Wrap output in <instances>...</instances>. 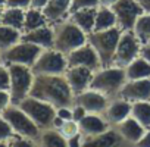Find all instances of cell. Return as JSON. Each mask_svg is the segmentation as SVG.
<instances>
[{
    "mask_svg": "<svg viewBox=\"0 0 150 147\" xmlns=\"http://www.w3.org/2000/svg\"><path fill=\"white\" fill-rule=\"evenodd\" d=\"M30 96L50 103L54 107L74 103V93L65 75H35Z\"/></svg>",
    "mask_w": 150,
    "mask_h": 147,
    "instance_id": "6da1fadb",
    "label": "cell"
},
{
    "mask_svg": "<svg viewBox=\"0 0 150 147\" xmlns=\"http://www.w3.org/2000/svg\"><path fill=\"white\" fill-rule=\"evenodd\" d=\"M125 81H127V75L124 68L116 65L102 66L94 72L90 88L103 93L109 99H113L119 96V91L125 84Z\"/></svg>",
    "mask_w": 150,
    "mask_h": 147,
    "instance_id": "7a4b0ae2",
    "label": "cell"
},
{
    "mask_svg": "<svg viewBox=\"0 0 150 147\" xmlns=\"http://www.w3.org/2000/svg\"><path fill=\"white\" fill-rule=\"evenodd\" d=\"M54 28V49L68 54L72 50L81 47L88 41V34H86L77 24L69 18L53 25Z\"/></svg>",
    "mask_w": 150,
    "mask_h": 147,
    "instance_id": "3957f363",
    "label": "cell"
},
{
    "mask_svg": "<svg viewBox=\"0 0 150 147\" xmlns=\"http://www.w3.org/2000/svg\"><path fill=\"white\" fill-rule=\"evenodd\" d=\"M121 34H122V30L119 27L105 30V31H93L88 34V43L97 52L102 66L113 65L115 52H116Z\"/></svg>",
    "mask_w": 150,
    "mask_h": 147,
    "instance_id": "277c9868",
    "label": "cell"
},
{
    "mask_svg": "<svg viewBox=\"0 0 150 147\" xmlns=\"http://www.w3.org/2000/svg\"><path fill=\"white\" fill-rule=\"evenodd\" d=\"M34 75H65L68 69V59L66 54L52 49H44L34 65L31 66Z\"/></svg>",
    "mask_w": 150,
    "mask_h": 147,
    "instance_id": "5b68a950",
    "label": "cell"
},
{
    "mask_svg": "<svg viewBox=\"0 0 150 147\" xmlns=\"http://www.w3.org/2000/svg\"><path fill=\"white\" fill-rule=\"evenodd\" d=\"M11 72V100L13 105H18L21 100L30 96L31 87L34 83V72L30 66L24 65H8Z\"/></svg>",
    "mask_w": 150,
    "mask_h": 147,
    "instance_id": "8992f818",
    "label": "cell"
},
{
    "mask_svg": "<svg viewBox=\"0 0 150 147\" xmlns=\"http://www.w3.org/2000/svg\"><path fill=\"white\" fill-rule=\"evenodd\" d=\"M43 50L44 49L33 43L19 40L9 49L0 52V59H2V63L5 65H24V66L31 68Z\"/></svg>",
    "mask_w": 150,
    "mask_h": 147,
    "instance_id": "52a82bcc",
    "label": "cell"
},
{
    "mask_svg": "<svg viewBox=\"0 0 150 147\" xmlns=\"http://www.w3.org/2000/svg\"><path fill=\"white\" fill-rule=\"evenodd\" d=\"M18 106L35 122V125L40 129L52 128L53 119L56 116V107L52 106L50 103L40 100L37 97L28 96L24 100H21L18 103Z\"/></svg>",
    "mask_w": 150,
    "mask_h": 147,
    "instance_id": "ba28073f",
    "label": "cell"
},
{
    "mask_svg": "<svg viewBox=\"0 0 150 147\" xmlns=\"http://www.w3.org/2000/svg\"><path fill=\"white\" fill-rule=\"evenodd\" d=\"M2 116L9 122V125L12 127L15 135H21V137H27L31 140H37L38 134H40V128L35 125V122L18 106V105H9Z\"/></svg>",
    "mask_w": 150,
    "mask_h": 147,
    "instance_id": "9c48e42d",
    "label": "cell"
},
{
    "mask_svg": "<svg viewBox=\"0 0 150 147\" xmlns=\"http://www.w3.org/2000/svg\"><path fill=\"white\" fill-rule=\"evenodd\" d=\"M140 50H141V41L137 38L134 31L132 30L122 31L119 41H118L116 52H115L113 65L125 68L128 63H131L135 57L140 56Z\"/></svg>",
    "mask_w": 150,
    "mask_h": 147,
    "instance_id": "30bf717a",
    "label": "cell"
},
{
    "mask_svg": "<svg viewBox=\"0 0 150 147\" xmlns=\"http://www.w3.org/2000/svg\"><path fill=\"white\" fill-rule=\"evenodd\" d=\"M118 27L122 31H131L135 25V21L141 13H144V9L135 2V0H118L112 6Z\"/></svg>",
    "mask_w": 150,
    "mask_h": 147,
    "instance_id": "8fae6325",
    "label": "cell"
},
{
    "mask_svg": "<svg viewBox=\"0 0 150 147\" xmlns=\"http://www.w3.org/2000/svg\"><path fill=\"white\" fill-rule=\"evenodd\" d=\"M66 59H68V66H86L93 71H97L102 68L100 57H99L97 52L94 50V47L88 41L86 44H83L81 47L68 53Z\"/></svg>",
    "mask_w": 150,
    "mask_h": 147,
    "instance_id": "7c38bea8",
    "label": "cell"
},
{
    "mask_svg": "<svg viewBox=\"0 0 150 147\" xmlns=\"http://www.w3.org/2000/svg\"><path fill=\"white\" fill-rule=\"evenodd\" d=\"M94 72L96 71L86 68V66H68V69L65 72V78H66L74 96H77L90 88Z\"/></svg>",
    "mask_w": 150,
    "mask_h": 147,
    "instance_id": "4fadbf2b",
    "label": "cell"
},
{
    "mask_svg": "<svg viewBox=\"0 0 150 147\" xmlns=\"http://www.w3.org/2000/svg\"><path fill=\"white\" fill-rule=\"evenodd\" d=\"M110 99L108 96H105L103 93L88 88L80 94H77L74 97V103L80 105L81 107H84V110L87 113H100L103 115L108 105H109Z\"/></svg>",
    "mask_w": 150,
    "mask_h": 147,
    "instance_id": "5bb4252c",
    "label": "cell"
},
{
    "mask_svg": "<svg viewBox=\"0 0 150 147\" xmlns=\"http://www.w3.org/2000/svg\"><path fill=\"white\" fill-rule=\"evenodd\" d=\"M119 97H122L131 103L150 100V78L127 80L119 91Z\"/></svg>",
    "mask_w": 150,
    "mask_h": 147,
    "instance_id": "9a60e30c",
    "label": "cell"
},
{
    "mask_svg": "<svg viewBox=\"0 0 150 147\" xmlns=\"http://www.w3.org/2000/svg\"><path fill=\"white\" fill-rule=\"evenodd\" d=\"M131 109H132V103L118 96L110 99L103 116L108 119V122L112 127H116L118 124H121L122 121L131 116Z\"/></svg>",
    "mask_w": 150,
    "mask_h": 147,
    "instance_id": "2e32d148",
    "label": "cell"
},
{
    "mask_svg": "<svg viewBox=\"0 0 150 147\" xmlns=\"http://www.w3.org/2000/svg\"><path fill=\"white\" fill-rule=\"evenodd\" d=\"M113 128L118 131V134H119V137L122 138V141H124L125 144H129L131 147L135 146V144L143 138V135H144V132H146V128H144L137 119H134L132 116L127 118L125 121H122L121 124H118V125L113 127Z\"/></svg>",
    "mask_w": 150,
    "mask_h": 147,
    "instance_id": "e0dca14e",
    "label": "cell"
},
{
    "mask_svg": "<svg viewBox=\"0 0 150 147\" xmlns=\"http://www.w3.org/2000/svg\"><path fill=\"white\" fill-rule=\"evenodd\" d=\"M78 124H80V132L84 137L99 135L112 128L108 119L100 113H87Z\"/></svg>",
    "mask_w": 150,
    "mask_h": 147,
    "instance_id": "ac0fdd59",
    "label": "cell"
},
{
    "mask_svg": "<svg viewBox=\"0 0 150 147\" xmlns=\"http://www.w3.org/2000/svg\"><path fill=\"white\" fill-rule=\"evenodd\" d=\"M46 21L49 25H56L69 18L71 13V0H49L43 9Z\"/></svg>",
    "mask_w": 150,
    "mask_h": 147,
    "instance_id": "d6986e66",
    "label": "cell"
},
{
    "mask_svg": "<svg viewBox=\"0 0 150 147\" xmlns=\"http://www.w3.org/2000/svg\"><path fill=\"white\" fill-rule=\"evenodd\" d=\"M21 40L33 43L41 49H52L54 47V28L52 25H44L37 30L22 33Z\"/></svg>",
    "mask_w": 150,
    "mask_h": 147,
    "instance_id": "ffe728a7",
    "label": "cell"
},
{
    "mask_svg": "<svg viewBox=\"0 0 150 147\" xmlns=\"http://www.w3.org/2000/svg\"><path fill=\"white\" fill-rule=\"evenodd\" d=\"M125 143L119 137L118 131L112 127L103 134L93 135V137H84L83 147H122Z\"/></svg>",
    "mask_w": 150,
    "mask_h": 147,
    "instance_id": "44dd1931",
    "label": "cell"
},
{
    "mask_svg": "<svg viewBox=\"0 0 150 147\" xmlns=\"http://www.w3.org/2000/svg\"><path fill=\"white\" fill-rule=\"evenodd\" d=\"M96 9L97 8H87V9H78L69 13V19L77 24L86 34H90L94 31V21H96Z\"/></svg>",
    "mask_w": 150,
    "mask_h": 147,
    "instance_id": "7402d4cb",
    "label": "cell"
},
{
    "mask_svg": "<svg viewBox=\"0 0 150 147\" xmlns=\"http://www.w3.org/2000/svg\"><path fill=\"white\" fill-rule=\"evenodd\" d=\"M35 143H37V147H68L66 138L56 128L41 129Z\"/></svg>",
    "mask_w": 150,
    "mask_h": 147,
    "instance_id": "603a6c76",
    "label": "cell"
},
{
    "mask_svg": "<svg viewBox=\"0 0 150 147\" xmlns=\"http://www.w3.org/2000/svg\"><path fill=\"white\" fill-rule=\"evenodd\" d=\"M124 69H125L127 80H144V78H150V63L147 60H144L141 56L135 57Z\"/></svg>",
    "mask_w": 150,
    "mask_h": 147,
    "instance_id": "cb8c5ba5",
    "label": "cell"
},
{
    "mask_svg": "<svg viewBox=\"0 0 150 147\" xmlns=\"http://www.w3.org/2000/svg\"><path fill=\"white\" fill-rule=\"evenodd\" d=\"M118 27L116 16L112 8L108 6H97L96 9V21H94V31H105Z\"/></svg>",
    "mask_w": 150,
    "mask_h": 147,
    "instance_id": "d4e9b609",
    "label": "cell"
},
{
    "mask_svg": "<svg viewBox=\"0 0 150 147\" xmlns=\"http://www.w3.org/2000/svg\"><path fill=\"white\" fill-rule=\"evenodd\" d=\"M24 21H25V9L19 8H3V13L0 18V24L15 28L22 33L24 30Z\"/></svg>",
    "mask_w": 150,
    "mask_h": 147,
    "instance_id": "484cf974",
    "label": "cell"
},
{
    "mask_svg": "<svg viewBox=\"0 0 150 147\" xmlns=\"http://www.w3.org/2000/svg\"><path fill=\"white\" fill-rule=\"evenodd\" d=\"M44 25H49V24L46 21V16H44L43 11L34 9V8L25 9V21H24V30H22V33L33 31V30H37V28L44 27Z\"/></svg>",
    "mask_w": 150,
    "mask_h": 147,
    "instance_id": "4316f807",
    "label": "cell"
},
{
    "mask_svg": "<svg viewBox=\"0 0 150 147\" xmlns=\"http://www.w3.org/2000/svg\"><path fill=\"white\" fill-rule=\"evenodd\" d=\"M131 116L137 119L146 129H149L150 128V100L132 103Z\"/></svg>",
    "mask_w": 150,
    "mask_h": 147,
    "instance_id": "83f0119b",
    "label": "cell"
},
{
    "mask_svg": "<svg viewBox=\"0 0 150 147\" xmlns=\"http://www.w3.org/2000/svg\"><path fill=\"white\" fill-rule=\"evenodd\" d=\"M132 31L137 35V38L141 41V44L150 41V13L149 12H144L138 16Z\"/></svg>",
    "mask_w": 150,
    "mask_h": 147,
    "instance_id": "f1b7e54d",
    "label": "cell"
},
{
    "mask_svg": "<svg viewBox=\"0 0 150 147\" xmlns=\"http://www.w3.org/2000/svg\"><path fill=\"white\" fill-rule=\"evenodd\" d=\"M21 35H22L21 31L0 24V52H3L11 46H13L15 43H18L21 40Z\"/></svg>",
    "mask_w": 150,
    "mask_h": 147,
    "instance_id": "f546056e",
    "label": "cell"
},
{
    "mask_svg": "<svg viewBox=\"0 0 150 147\" xmlns=\"http://www.w3.org/2000/svg\"><path fill=\"white\" fill-rule=\"evenodd\" d=\"M59 131H60V134H62L65 138H69V137H72V135H75V134L80 132V124H78L77 121H74V119L65 121V122L62 124V127L59 128Z\"/></svg>",
    "mask_w": 150,
    "mask_h": 147,
    "instance_id": "4dcf8cb0",
    "label": "cell"
},
{
    "mask_svg": "<svg viewBox=\"0 0 150 147\" xmlns=\"http://www.w3.org/2000/svg\"><path fill=\"white\" fill-rule=\"evenodd\" d=\"M11 88V72L9 66L0 62V90L9 91Z\"/></svg>",
    "mask_w": 150,
    "mask_h": 147,
    "instance_id": "1f68e13d",
    "label": "cell"
},
{
    "mask_svg": "<svg viewBox=\"0 0 150 147\" xmlns=\"http://www.w3.org/2000/svg\"><path fill=\"white\" fill-rule=\"evenodd\" d=\"M15 135L12 127L9 125V122L0 115V141H9L12 137Z\"/></svg>",
    "mask_w": 150,
    "mask_h": 147,
    "instance_id": "d6a6232c",
    "label": "cell"
},
{
    "mask_svg": "<svg viewBox=\"0 0 150 147\" xmlns=\"http://www.w3.org/2000/svg\"><path fill=\"white\" fill-rule=\"evenodd\" d=\"M11 147H37L35 140L27 138V137H21V135H13L11 140Z\"/></svg>",
    "mask_w": 150,
    "mask_h": 147,
    "instance_id": "836d02e7",
    "label": "cell"
},
{
    "mask_svg": "<svg viewBox=\"0 0 150 147\" xmlns=\"http://www.w3.org/2000/svg\"><path fill=\"white\" fill-rule=\"evenodd\" d=\"M99 0H71V12L87 8H97Z\"/></svg>",
    "mask_w": 150,
    "mask_h": 147,
    "instance_id": "e575fe53",
    "label": "cell"
},
{
    "mask_svg": "<svg viewBox=\"0 0 150 147\" xmlns=\"http://www.w3.org/2000/svg\"><path fill=\"white\" fill-rule=\"evenodd\" d=\"M56 116L60 118L62 121H71V119H74L72 118V105L56 107Z\"/></svg>",
    "mask_w": 150,
    "mask_h": 147,
    "instance_id": "d590c367",
    "label": "cell"
},
{
    "mask_svg": "<svg viewBox=\"0 0 150 147\" xmlns=\"http://www.w3.org/2000/svg\"><path fill=\"white\" fill-rule=\"evenodd\" d=\"M33 0H6L5 8H19V9H28L31 6Z\"/></svg>",
    "mask_w": 150,
    "mask_h": 147,
    "instance_id": "8d00e7d4",
    "label": "cell"
},
{
    "mask_svg": "<svg viewBox=\"0 0 150 147\" xmlns=\"http://www.w3.org/2000/svg\"><path fill=\"white\" fill-rule=\"evenodd\" d=\"M12 105V100H11V94L9 91H5V90H0V115L3 113V110Z\"/></svg>",
    "mask_w": 150,
    "mask_h": 147,
    "instance_id": "74e56055",
    "label": "cell"
},
{
    "mask_svg": "<svg viewBox=\"0 0 150 147\" xmlns=\"http://www.w3.org/2000/svg\"><path fill=\"white\" fill-rule=\"evenodd\" d=\"M68 141V147H83V143H84V135L81 132L75 134L69 138H66Z\"/></svg>",
    "mask_w": 150,
    "mask_h": 147,
    "instance_id": "f35d334b",
    "label": "cell"
},
{
    "mask_svg": "<svg viewBox=\"0 0 150 147\" xmlns=\"http://www.w3.org/2000/svg\"><path fill=\"white\" fill-rule=\"evenodd\" d=\"M86 115H87V112L84 110V107H81V106L77 105V103H72V118H74V121L80 122Z\"/></svg>",
    "mask_w": 150,
    "mask_h": 147,
    "instance_id": "ab89813d",
    "label": "cell"
},
{
    "mask_svg": "<svg viewBox=\"0 0 150 147\" xmlns=\"http://www.w3.org/2000/svg\"><path fill=\"white\" fill-rule=\"evenodd\" d=\"M140 56H141L144 60H147V62L150 63V41H149V43H144V44H141Z\"/></svg>",
    "mask_w": 150,
    "mask_h": 147,
    "instance_id": "60d3db41",
    "label": "cell"
},
{
    "mask_svg": "<svg viewBox=\"0 0 150 147\" xmlns=\"http://www.w3.org/2000/svg\"><path fill=\"white\" fill-rule=\"evenodd\" d=\"M135 147H150V128H149V129H146V132H144L143 138L135 144Z\"/></svg>",
    "mask_w": 150,
    "mask_h": 147,
    "instance_id": "b9f144b4",
    "label": "cell"
},
{
    "mask_svg": "<svg viewBox=\"0 0 150 147\" xmlns=\"http://www.w3.org/2000/svg\"><path fill=\"white\" fill-rule=\"evenodd\" d=\"M47 2H49V0H33L30 8H34V9H40V11H43V9L46 8Z\"/></svg>",
    "mask_w": 150,
    "mask_h": 147,
    "instance_id": "7bdbcfd3",
    "label": "cell"
},
{
    "mask_svg": "<svg viewBox=\"0 0 150 147\" xmlns=\"http://www.w3.org/2000/svg\"><path fill=\"white\" fill-rule=\"evenodd\" d=\"M135 2L144 9V12L150 13V0H135Z\"/></svg>",
    "mask_w": 150,
    "mask_h": 147,
    "instance_id": "ee69618b",
    "label": "cell"
},
{
    "mask_svg": "<svg viewBox=\"0 0 150 147\" xmlns=\"http://www.w3.org/2000/svg\"><path fill=\"white\" fill-rule=\"evenodd\" d=\"M118 0H99V6H108V8H112Z\"/></svg>",
    "mask_w": 150,
    "mask_h": 147,
    "instance_id": "f6af8a7d",
    "label": "cell"
},
{
    "mask_svg": "<svg viewBox=\"0 0 150 147\" xmlns=\"http://www.w3.org/2000/svg\"><path fill=\"white\" fill-rule=\"evenodd\" d=\"M0 147H11L9 141H0Z\"/></svg>",
    "mask_w": 150,
    "mask_h": 147,
    "instance_id": "bcb514c9",
    "label": "cell"
},
{
    "mask_svg": "<svg viewBox=\"0 0 150 147\" xmlns=\"http://www.w3.org/2000/svg\"><path fill=\"white\" fill-rule=\"evenodd\" d=\"M6 6V0H0V8H5Z\"/></svg>",
    "mask_w": 150,
    "mask_h": 147,
    "instance_id": "7dc6e473",
    "label": "cell"
},
{
    "mask_svg": "<svg viewBox=\"0 0 150 147\" xmlns=\"http://www.w3.org/2000/svg\"><path fill=\"white\" fill-rule=\"evenodd\" d=\"M2 13H3V8H0V18H2Z\"/></svg>",
    "mask_w": 150,
    "mask_h": 147,
    "instance_id": "c3c4849f",
    "label": "cell"
},
{
    "mask_svg": "<svg viewBox=\"0 0 150 147\" xmlns=\"http://www.w3.org/2000/svg\"><path fill=\"white\" fill-rule=\"evenodd\" d=\"M0 62H2V59H0Z\"/></svg>",
    "mask_w": 150,
    "mask_h": 147,
    "instance_id": "681fc988",
    "label": "cell"
},
{
    "mask_svg": "<svg viewBox=\"0 0 150 147\" xmlns=\"http://www.w3.org/2000/svg\"><path fill=\"white\" fill-rule=\"evenodd\" d=\"M132 147H135V146H132Z\"/></svg>",
    "mask_w": 150,
    "mask_h": 147,
    "instance_id": "f907efd6",
    "label": "cell"
}]
</instances>
